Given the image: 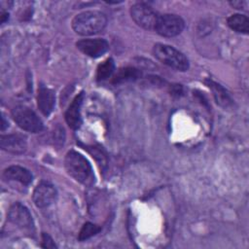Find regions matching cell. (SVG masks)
<instances>
[{
	"instance_id": "obj_22",
	"label": "cell",
	"mask_w": 249,
	"mask_h": 249,
	"mask_svg": "<svg viewBox=\"0 0 249 249\" xmlns=\"http://www.w3.org/2000/svg\"><path fill=\"white\" fill-rule=\"evenodd\" d=\"M8 18H9L8 13H7V12H2V16H1V22H2V23H4V22L8 19Z\"/></svg>"
},
{
	"instance_id": "obj_6",
	"label": "cell",
	"mask_w": 249,
	"mask_h": 249,
	"mask_svg": "<svg viewBox=\"0 0 249 249\" xmlns=\"http://www.w3.org/2000/svg\"><path fill=\"white\" fill-rule=\"evenodd\" d=\"M185 27L183 18L174 14L160 15L155 30L163 37H174L179 35Z\"/></svg>"
},
{
	"instance_id": "obj_15",
	"label": "cell",
	"mask_w": 249,
	"mask_h": 249,
	"mask_svg": "<svg viewBox=\"0 0 249 249\" xmlns=\"http://www.w3.org/2000/svg\"><path fill=\"white\" fill-rule=\"evenodd\" d=\"M228 25L231 29L247 34L249 32V18L241 14H234L228 18Z\"/></svg>"
},
{
	"instance_id": "obj_3",
	"label": "cell",
	"mask_w": 249,
	"mask_h": 249,
	"mask_svg": "<svg viewBox=\"0 0 249 249\" xmlns=\"http://www.w3.org/2000/svg\"><path fill=\"white\" fill-rule=\"evenodd\" d=\"M153 54L161 63L178 71H187L189 69L190 64L186 55L172 46L156 44L153 48Z\"/></svg>"
},
{
	"instance_id": "obj_1",
	"label": "cell",
	"mask_w": 249,
	"mask_h": 249,
	"mask_svg": "<svg viewBox=\"0 0 249 249\" xmlns=\"http://www.w3.org/2000/svg\"><path fill=\"white\" fill-rule=\"evenodd\" d=\"M67 173L79 183L90 186L94 183V174L89 160L76 151H69L64 159Z\"/></svg>"
},
{
	"instance_id": "obj_10",
	"label": "cell",
	"mask_w": 249,
	"mask_h": 249,
	"mask_svg": "<svg viewBox=\"0 0 249 249\" xmlns=\"http://www.w3.org/2000/svg\"><path fill=\"white\" fill-rule=\"evenodd\" d=\"M0 147L8 153L20 155L26 151L27 143L25 137L20 134H6L1 136Z\"/></svg>"
},
{
	"instance_id": "obj_23",
	"label": "cell",
	"mask_w": 249,
	"mask_h": 249,
	"mask_svg": "<svg viewBox=\"0 0 249 249\" xmlns=\"http://www.w3.org/2000/svg\"><path fill=\"white\" fill-rule=\"evenodd\" d=\"M6 126H8V124H6V123H5V119H4V117H3V118H2V126H1L2 130H4Z\"/></svg>"
},
{
	"instance_id": "obj_19",
	"label": "cell",
	"mask_w": 249,
	"mask_h": 249,
	"mask_svg": "<svg viewBox=\"0 0 249 249\" xmlns=\"http://www.w3.org/2000/svg\"><path fill=\"white\" fill-rule=\"evenodd\" d=\"M87 150L92 155V157H94V159L96 160V161L98 162L99 165H101V167H106L107 165V159H106V155L105 153L102 151V149H100L99 147H89L87 148Z\"/></svg>"
},
{
	"instance_id": "obj_12",
	"label": "cell",
	"mask_w": 249,
	"mask_h": 249,
	"mask_svg": "<svg viewBox=\"0 0 249 249\" xmlns=\"http://www.w3.org/2000/svg\"><path fill=\"white\" fill-rule=\"evenodd\" d=\"M55 96L53 89L41 85L38 89L37 104L41 113L45 116H49L54 107Z\"/></svg>"
},
{
	"instance_id": "obj_16",
	"label": "cell",
	"mask_w": 249,
	"mask_h": 249,
	"mask_svg": "<svg viewBox=\"0 0 249 249\" xmlns=\"http://www.w3.org/2000/svg\"><path fill=\"white\" fill-rule=\"evenodd\" d=\"M140 77H141V72L136 68H133V67L120 68L118 72L114 75L112 79V83L121 84L124 82L134 81Z\"/></svg>"
},
{
	"instance_id": "obj_7",
	"label": "cell",
	"mask_w": 249,
	"mask_h": 249,
	"mask_svg": "<svg viewBox=\"0 0 249 249\" xmlns=\"http://www.w3.org/2000/svg\"><path fill=\"white\" fill-rule=\"evenodd\" d=\"M57 196L56 189L53 184L47 181L40 182L34 189L32 199L39 208H45L53 204Z\"/></svg>"
},
{
	"instance_id": "obj_9",
	"label": "cell",
	"mask_w": 249,
	"mask_h": 249,
	"mask_svg": "<svg viewBox=\"0 0 249 249\" xmlns=\"http://www.w3.org/2000/svg\"><path fill=\"white\" fill-rule=\"evenodd\" d=\"M8 218L11 223L22 230L33 229L34 224L29 210L19 202H16L10 207Z\"/></svg>"
},
{
	"instance_id": "obj_8",
	"label": "cell",
	"mask_w": 249,
	"mask_h": 249,
	"mask_svg": "<svg viewBox=\"0 0 249 249\" xmlns=\"http://www.w3.org/2000/svg\"><path fill=\"white\" fill-rule=\"evenodd\" d=\"M76 47L84 54L96 58L103 55L108 51L109 44L102 38H87L78 41Z\"/></svg>"
},
{
	"instance_id": "obj_11",
	"label": "cell",
	"mask_w": 249,
	"mask_h": 249,
	"mask_svg": "<svg viewBox=\"0 0 249 249\" xmlns=\"http://www.w3.org/2000/svg\"><path fill=\"white\" fill-rule=\"evenodd\" d=\"M84 93H79L70 103L68 109L65 112V121L67 124L73 128L77 129L82 124V117H81V106L83 104Z\"/></svg>"
},
{
	"instance_id": "obj_2",
	"label": "cell",
	"mask_w": 249,
	"mask_h": 249,
	"mask_svg": "<svg viewBox=\"0 0 249 249\" xmlns=\"http://www.w3.org/2000/svg\"><path fill=\"white\" fill-rule=\"evenodd\" d=\"M107 24L106 16L99 11H85L72 20L73 30L82 36H90L101 32Z\"/></svg>"
},
{
	"instance_id": "obj_5",
	"label": "cell",
	"mask_w": 249,
	"mask_h": 249,
	"mask_svg": "<svg viewBox=\"0 0 249 249\" xmlns=\"http://www.w3.org/2000/svg\"><path fill=\"white\" fill-rule=\"evenodd\" d=\"M130 16L134 22L147 30H155L160 15L145 3H136L130 8Z\"/></svg>"
},
{
	"instance_id": "obj_20",
	"label": "cell",
	"mask_w": 249,
	"mask_h": 249,
	"mask_svg": "<svg viewBox=\"0 0 249 249\" xmlns=\"http://www.w3.org/2000/svg\"><path fill=\"white\" fill-rule=\"evenodd\" d=\"M42 247H44V248H56V245L54 244L53 238L46 232H43V234H42Z\"/></svg>"
},
{
	"instance_id": "obj_18",
	"label": "cell",
	"mask_w": 249,
	"mask_h": 249,
	"mask_svg": "<svg viewBox=\"0 0 249 249\" xmlns=\"http://www.w3.org/2000/svg\"><path fill=\"white\" fill-rule=\"evenodd\" d=\"M100 227L94 225V224H91V223H86L83 228L81 229L80 231V233H79V236H78V239L80 241H84V240H87L89 239V237L95 235L96 233L99 232L100 231Z\"/></svg>"
},
{
	"instance_id": "obj_4",
	"label": "cell",
	"mask_w": 249,
	"mask_h": 249,
	"mask_svg": "<svg viewBox=\"0 0 249 249\" xmlns=\"http://www.w3.org/2000/svg\"><path fill=\"white\" fill-rule=\"evenodd\" d=\"M12 117L16 124L23 130L37 133L44 129V124L37 114L24 105L16 106L12 110Z\"/></svg>"
},
{
	"instance_id": "obj_21",
	"label": "cell",
	"mask_w": 249,
	"mask_h": 249,
	"mask_svg": "<svg viewBox=\"0 0 249 249\" xmlns=\"http://www.w3.org/2000/svg\"><path fill=\"white\" fill-rule=\"evenodd\" d=\"M230 4H231V6H232L235 9H238V10H245L248 7V2L247 1H243V0L231 1Z\"/></svg>"
},
{
	"instance_id": "obj_17",
	"label": "cell",
	"mask_w": 249,
	"mask_h": 249,
	"mask_svg": "<svg viewBox=\"0 0 249 249\" xmlns=\"http://www.w3.org/2000/svg\"><path fill=\"white\" fill-rule=\"evenodd\" d=\"M115 70V63L112 58H107L101 62L96 69V79L98 81H104L110 78Z\"/></svg>"
},
{
	"instance_id": "obj_14",
	"label": "cell",
	"mask_w": 249,
	"mask_h": 249,
	"mask_svg": "<svg viewBox=\"0 0 249 249\" xmlns=\"http://www.w3.org/2000/svg\"><path fill=\"white\" fill-rule=\"evenodd\" d=\"M205 84L212 90L217 104H219L221 107L225 109H229L233 106V100L231 99L228 91L220 84L209 79L205 81Z\"/></svg>"
},
{
	"instance_id": "obj_13",
	"label": "cell",
	"mask_w": 249,
	"mask_h": 249,
	"mask_svg": "<svg viewBox=\"0 0 249 249\" xmlns=\"http://www.w3.org/2000/svg\"><path fill=\"white\" fill-rule=\"evenodd\" d=\"M3 177L6 180L17 181L26 186L29 185L33 180L31 172L28 169L19 165H12L6 168L3 171Z\"/></svg>"
}]
</instances>
